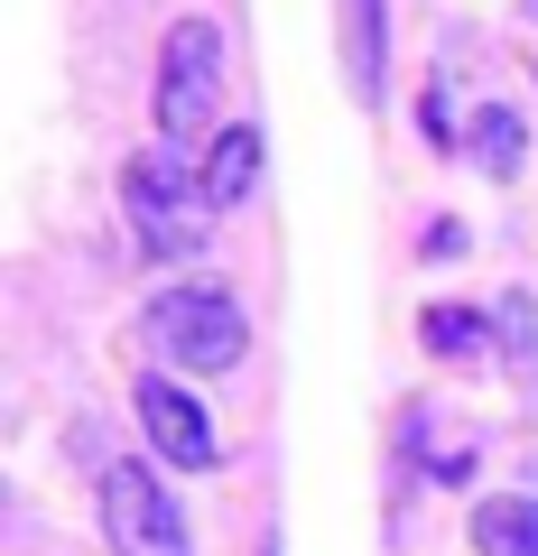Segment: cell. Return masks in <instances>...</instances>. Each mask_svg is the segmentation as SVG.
I'll return each instance as SVG.
<instances>
[{
	"label": "cell",
	"instance_id": "obj_1",
	"mask_svg": "<svg viewBox=\"0 0 538 556\" xmlns=\"http://www.w3.org/2000/svg\"><path fill=\"white\" fill-rule=\"evenodd\" d=\"M140 334H149V353H159L167 371H196V380L233 371V362L251 353V316H241V298L223 278H177V288H159L149 316H140Z\"/></svg>",
	"mask_w": 538,
	"mask_h": 556
},
{
	"label": "cell",
	"instance_id": "obj_2",
	"mask_svg": "<svg viewBox=\"0 0 538 556\" xmlns=\"http://www.w3.org/2000/svg\"><path fill=\"white\" fill-rule=\"evenodd\" d=\"M121 214H130V241H140L149 260H186V251H204V232H214L204 177H186L167 149H140V159L121 167Z\"/></svg>",
	"mask_w": 538,
	"mask_h": 556
},
{
	"label": "cell",
	"instance_id": "obj_3",
	"mask_svg": "<svg viewBox=\"0 0 538 556\" xmlns=\"http://www.w3.org/2000/svg\"><path fill=\"white\" fill-rule=\"evenodd\" d=\"M102 538H112V556H196L186 510H177V492L149 473V455L102 464Z\"/></svg>",
	"mask_w": 538,
	"mask_h": 556
},
{
	"label": "cell",
	"instance_id": "obj_4",
	"mask_svg": "<svg viewBox=\"0 0 538 556\" xmlns=\"http://www.w3.org/2000/svg\"><path fill=\"white\" fill-rule=\"evenodd\" d=\"M223 121V28L177 20L159 47V139H204Z\"/></svg>",
	"mask_w": 538,
	"mask_h": 556
},
{
	"label": "cell",
	"instance_id": "obj_5",
	"mask_svg": "<svg viewBox=\"0 0 538 556\" xmlns=\"http://www.w3.org/2000/svg\"><path fill=\"white\" fill-rule=\"evenodd\" d=\"M130 408H140V427H149V455H159V464H177V473H214V464H223V445H214V417H204V408H196V399H186L167 371H140Z\"/></svg>",
	"mask_w": 538,
	"mask_h": 556
},
{
	"label": "cell",
	"instance_id": "obj_6",
	"mask_svg": "<svg viewBox=\"0 0 538 556\" xmlns=\"http://www.w3.org/2000/svg\"><path fill=\"white\" fill-rule=\"evenodd\" d=\"M196 177H204V195H214V214H233V204L260 186V130H251V121H233V130H223L214 149H204V167H196Z\"/></svg>",
	"mask_w": 538,
	"mask_h": 556
},
{
	"label": "cell",
	"instance_id": "obj_7",
	"mask_svg": "<svg viewBox=\"0 0 538 556\" xmlns=\"http://www.w3.org/2000/svg\"><path fill=\"white\" fill-rule=\"evenodd\" d=\"M464 159H474L483 177H501V186H511V177H520V159H529V121H520L511 102H483V112H474V130H464Z\"/></svg>",
	"mask_w": 538,
	"mask_h": 556
},
{
	"label": "cell",
	"instance_id": "obj_8",
	"mask_svg": "<svg viewBox=\"0 0 538 556\" xmlns=\"http://www.w3.org/2000/svg\"><path fill=\"white\" fill-rule=\"evenodd\" d=\"M343 10V84L353 102H380V0H335Z\"/></svg>",
	"mask_w": 538,
	"mask_h": 556
},
{
	"label": "cell",
	"instance_id": "obj_9",
	"mask_svg": "<svg viewBox=\"0 0 538 556\" xmlns=\"http://www.w3.org/2000/svg\"><path fill=\"white\" fill-rule=\"evenodd\" d=\"M474 547L483 556H538V501L529 492H501L474 510Z\"/></svg>",
	"mask_w": 538,
	"mask_h": 556
},
{
	"label": "cell",
	"instance_id": "obj_10",
	"mask_svg": "<svg viewBox=\"0 0 538 556\" xmlns=\"http://www.w3.org/2000/svg\"><path fill=\"white\" fill-rule=\"evenodd\" d=\"M418 334H427V353H446V362H483V316H464V306H427L418 316Z\"/></svg>",
	"mask_w": 538,
	"mask_h": 556
},
{
	"label": "cell",
	"instance_id": "obj_11",
	"mask_svg": "<svg viewBox=\"0 0 538 556\" xmlns=\"http://www.w3.org/2000/svg\"><path fill=\"white\" fill-rule=\"evenodd\" d=\"M501 343H511V371H538V306L529 298H501Z\"/></svg>",
	"mask_w": 538,
	"mask_h": 556
},
{
	"label": "cell",
	"instance_id": "obj_12",
	"mask_svg": "<svg viewBox=\"0 0 538 556\" xmlns=\"http://www.w3.org/2000/svg\"><path fill=\"white\" fill-rule=\"evenodd\" d=\"M418 121H427V139H437V149H464V139H455V102H446V84L418 102Z\"/></svg>",
	"mask_w": 538,
	"mask_h": 556
},
{
	"label": "cell",
	"instance_id": "obj_13",
	"mask_svg": "<svg viewBox=\"0 0 538 556\" xmlns=\"http://www.w3.org/2000/svg\"><path fill=\"white\" fill-rule=\"evenodd\" d=\"M520 10H529V20H538V0H520Z\"/></svg>",
	"mask_w": 538,
	"mask_h": 556
},
{
	"label": "cell",
	"instance_id": "obj_14",
	"mask_svg": "<svg viewBox=\"0 0 538 556\" xmlns=\"http://www.w3.org/2000/svg\"><path fill=\"white\" fill-rule=\"evenodd\" d=\"M260 556H279V547H260Z\"/></svg>",
	"mask_w": 538,
	"mask_h": 556
}]
</instances>
